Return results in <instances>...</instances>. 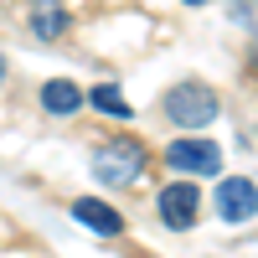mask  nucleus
Listing matches in <instances>:
<instances>
[{
    "instance_id": "nucleus-1",
    "label": "nucleus",
    "mask_w": 258,
    "mask_h": 258,
    "mask_svg": "<svg viewBox=\"0 0 258 258\" xmlns=\"http://www.w3.org/2000/svg\"><path fill=\"white\" fill-rule=\"evenodd\" d=\"M93 176L103 186H135L145 176V145L135 135H119V140H103L98 155H93Z\"/></svg>"
},
{
    "instance_id": "nucleus-2",
    "label": "nucleus",
    "mask_w": 258,
    "mask_h": 258,
    "mask_svg": "<svg viewBox=\"0 0 258 258\" xmlns=\"http://www.w3.org/2000/svg\"><path fill=\"white\" fill-rule=\"evenodd\" d=\"M160 109H165V119H170V124H181V129H202V124L217 119L222 103H217V93H212L207 83H176V88L165 93Z\"/></svg>"
},
{
    "instance_id": "nucleus-3",
    "label": "nucleus",
    "mask_w": 258,
    "mask_h": 258,
    "mask_svg": "<svg viewBox=\"0 0 258 258\" xmlns=\"http://www.w3.org/2000/svg\"><path fill=\"white\" fill-rule=\"evenodd\" d=\"M165 165L181 170V176H217L222 170V150L212 140H176L165 150Z\"/></svg>"
},
{
    "instance_id": "nucleus-4",
    "label": "nucleus",
    "mask_w": 258,
    "mask_h": 258,
    "mask_svg": "<svg viewBox=\"0 0 258 258\" xmlns=\"http://www.w3.org/2000/svg\"><path fill=\"white\" fill-rule=\"evenodd\" d=\"M155 207H160V222L170 232H186V227H197V217H202V191L191 186V181H176V186L160 191Z\"/></svg>"
},
{
    "instance_id": "nucleus-5",
    "label": "nucleus",
    "mask_w": 258,
    "mask_h": 258,
    "mask_svg": "<svg viewBox=\"0 0 258 258\" xmlns=\"http://www.w3.org/2000/svg\"><path fill=\"white\" fill-rule=\"evenodd\" d=\"M217 217L232 227V222H253L258 217V186L248 176H227L217 186Z\"/></svg>"
},
{
    "instance_id": "nucleus-6",
    "label": "nucleus",
    "mask_w": 258,
    "mask_h": 258,
    "mask_svg": "<svg viewBox=\"0 0 258 258\" xmlns=\"http://www.w3.org/2000/svg\"><path fill=\"white\" fill-rule=\"evenodd\" d=\"M73 217H78L83 227H93L98 238H119V232H124V217H119L109 202H93V197H78V202H73Z\"/></svg>"
},
{
    "instance_id": "nucleus-7",
    "label": "nucleus",
    "mask_w": 258,
    "mask_h": 258,
    "mask_svg": "<svg viewBox=\"0 0 258 258\" xmlns=\"http://www.w3.org/2000/svg\"><path fill=\"white\" fill-rule=\"evenodd\" d=\"M41 109H47L52 119H73L83 109V88L73 78H52V83H41Z\"/></svg>"
},
{
    "instance_id": "nucleus-8",
    "label": "nucleus",
    "mask_w": 258,
    "mask_h": 258,
    "mask_svg": "<svg viewBox=\"0 0 258 258\" xmlns=\"http://www.w3.org/2000/svg\"><path fill=\"white\" fill-rule=\"evenodd\" d=\"M26 21H31V31H36L41 41H57V36H68V26H73V16L62 11V0H31Z\"/></svg>"
},
{
    "instance_id": "nucleus-9",
    "label": "nucleus",
    "mask_w": 258,
    "mask_h": 258,
    "mask_svg": "<svg viewBox=\"0 0 258 258\" xmlns=\"http://www.w3.org/2000/svg\"><path fill=\"white\" fill-rule=\"evenodd\" d=\"M88 103L98 114H114V119H129V103H124V93L114 88V83H98V88L88 93Z\"/></svg>"
},
{
    "instance_id": "nucleus-10",
    "label": "nucleus",
    "mask_w": 258,
    "mask_h": 258,
    "mask_svg": "<svg viewBox=\"0 0 258 258\" xmlns=\"http://www.w3.org/2000/svg\"><path fill=\"white\" fill-rule=\"evenodd\" d=\"M227 16L238 21V26H248L258 36V0H227Z\"/></svg>"
},
{
    "instance_id": "nucleus-11",
    "label": "nucleus",
    "mask_w": 258,
    "mask_h": 258,
    "mask_svg": "<svg viewBox=\"0 0 258 258\" xmlns=\"http://www.w3.org/2000/svg\"><path fill=\"white\" fill-rule=\"evenodd\" d=\"M6 73H11V62H6V57H0V83H6Z\"/></svg>"
},
{
    "instance_id": "nucleus-12",
    "label": "nucleus",
    "mask_w": 258,
    "mask_h": 258,
    "mask_svg": "<svg viewBox=\"0 0 258 258\" xmlns=\"http://www.w3.org/2000/svg\"><path fill=\"white\" fill-rule=\"evenodd\" d=\"M253 62H258V36H253Z\"/></svg>"
},
{
    "instance_id": "nucleus-13",
    "label": "nucleus",
    "mask_w": 258,
    "mask_h": 258,
    "mask_svg": "<svg viewBox=\"0 0 258 258\" xmlns=\"http://www.w3.org/2000/svg\"><path fill=\"white\" fill-rule=\"evenodd\" d=\"M186 6H207V0H186Z\"/></svg>"
}]
</instances>
